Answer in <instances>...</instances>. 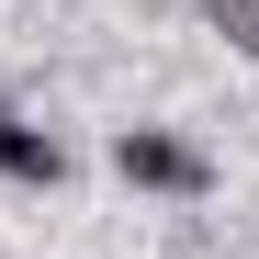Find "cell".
Returning <instances> with one entry per match:
<instances>
[{"label":"cell","instance_id":"obj_1","mask_svg":"<svg viewBox=\"0 0 259 259\" xmlns=\"http://www.w3.org/2000/svg\"><path fill=\"white\" fill-rule=\"evenodd\" d=\"M113 169H124L136 192H169V203H203V192H214V158H203L192 136H169V124H124V136H113Z\"/></svg>","mask_w":259,"mask_h":259},{"label":"cell","instance_id":"obj_2","mask_svg":"<svg viewBox=\"0 0 259 259\" xmlns=\"http://www.w3.org/2000/svg\"><path fill=\"white\" fill-rule=\"evenodd\" d=\"M0 181H23V192H57V181H68V147L46 136V124L0 113Z\"/></svg>","mask_w":259,"mask_h":259},{"label":"cell","instance_id":"obj_3","mask_svg":"<svg viewBox=\"0 0 259 259\" xmlns=\"http://www.w3.org/2000/svg\"><path fill=\"white\" fill-rule=\"evenodd\" d=\"M203 23H214V34H226V46H237V57H259V0H203Z\"/></svg>","mask_w":259,"mask_h":259},{"label":"cell","instance_id":"obj_4","mask_svg":"<svg viewBox=\"0 0 259 259\" xmlns=\"http://www.w3.org/2000/svg\"><path fill=\"white\" fill-rule=\"evenodd\" d=\"M0 113H12V102H0Z\"/></svg>","mask_w":259,"mask_h":259}]
</instances>
